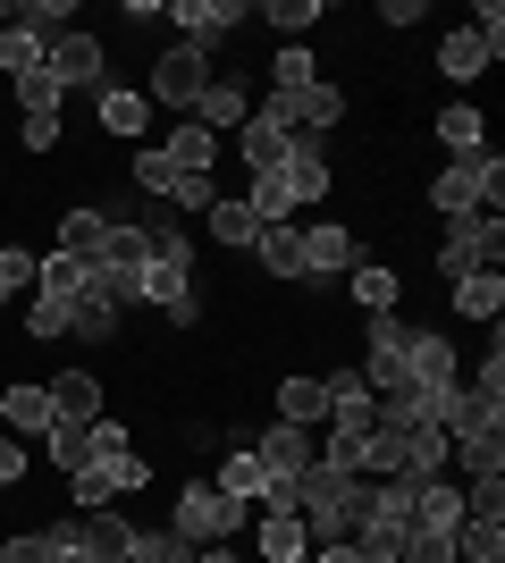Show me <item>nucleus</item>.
<instances>
[{
  "instance_id": "nucleus-54",
  "label": "nucleus",
  "mask_w": 505,
  "mask_h": 563,
  "mask_svg": "<svg viewBox=\"0 0 505 563\" xmlns=\"http://www.w3.org/2000/svg\"><path fill=\"white\" fill-rule=\"evenodd\" d=\"M194 563H244V555H237V539H219V547H202Z\"/></svg>"
},
{
  "instance_id": "nucleus-21",
  "label": "nucleus",
  "mask_w": 505,
  "mask_h": 563,
  "mask_svg": "<svg viewBox=\"0 0 505 563\" xmlns=\"http://www.w3.org/2000/svg\"><path fill=\"white\" fill-rule=\"evenodd\" d=\"M447 463H463V479H497L505 471V429H463V438H447Z\"/></svg>"
},
{
  "instance_id": "nucleus-29",
  "label": "nucleus",
  "mask_w": 505,
  "mask_h": 563,
  "mask_svg": "<svg viewBox=\"0 0 505 563\" xmlns=\"http://www.w3.org/2000/svg\"><path fill=\"white\" fill-rule=\"evenodd\" d=\"M119 320H127V311H119V303H101L94 286L68 303V336H85V345H110V336H119Z\"/></svg>"
},
{
  "instance_id": "nucleus-41",
  "label": "nucleus",
  "mask_w": 505,
  "mask_h": 563,
  "mask_svg": "<svg viewBox=\"0 0 505 563\" xmlns=\"http://www.w3.org/2000/svg\"><path fill=\"white\" fill-rule=\"evenodd\" d=\"M25 295H34V253H25V244H0V311L25 303Z\"/></svg>"
},
{
  "instance_id": "nucleus-14",
  "label": "nucleus",
  "mask_w": 505,
  "mask_h": 563,
  "mask_svg": "<svg viewBox=\"0 0 505 563\" xmlns=\"http://www.w3.org/2000/svg\"><path fill=\"white\" fill-rule=\"evenodd\" d=\"M244 118H253V85H244V76H211V93L194 101V126H211V135H237Z\"/></svg>"
},
{
  "instance_id": "nucleus-50",
  "label": "nucleus",
  "mask_w": 505,
  "mask_h": 563,
  "mask_svg": "<svg viewBox=\"0 0 505 563\" xmlns=\"http://www.w3.org/2000/svg\"><path fill=\"white\" fill-rule=\"evenodd\" d=\"M119 454H135V438H127V429L101 412V421H94V463H119Z\"/></svg>"
},
{
  "instance_id": "nucleus-6",
  "label": "nucleus",
  "mask_w": 505,
  "mask_h": 563,
  "mask_svg": "<svg viewBox=\"0 0 505 563\" xmlns=\"http://www.w3.org/2000/svg\"><path fill=\"white\" fill-rule=\"evenodd\" d=\"M43 68L59 76V93H101V85H110V51H101V34L68 25V34L43 43Z\"/></svg>"
},
{
  "instance_id": "nucleus-40",
  "label": "nucleus",
  "mask_w": 505,
  "mask_h": 563,
  "mask_svg": "<svg viewBox=\"0 0 505 563\" xmlns=\"http://www.w3.org/2000/svg\"><path fill=\"white\" fill-rule=\"evenodd\" d=\"M25 336H34V345H59V336H68V303H59V295H25Z\"/></svg>"
},
{
  "instance_id": "nucleus-36",
  "label": "nucleus",
  "mask_w": 505,
  "mask_h": 563,
  "mask_svg": "<svg viewBox=\"0 0 505 563\" xmlns=\"http://www.w3.org/2000/svg\"><path fill=\"white\" fill-rule=\"evenodd\" d=\"M329 18V0H262V25H278V43H304Z\"/></svg>"
},
{
  "instance_id": "nucleus-37",
  "label": "nucleus",
  "mask_w": 505,
  "mask_h": 563,
  "mask_svg": "<svg viewBox=\"0 0 505 563\" xmlns=\"http://www.w3.org/2000/svg\"><path fill=\"white\" fill-rule=\"evenodd\" d=\"M447 471V429H413L405 438V463H396V479H438Z\"/></svg>"
},
{
  "instance_id": "nucleus-5",
  "label": "nucleus",
  "mask_w": 505,
  "mask_h": 563,
  "mask_svg": "<svg viewBox=\"0 0 505 563\" xmlns=\"http://www.w3.org/2000/svg\"><path fill=\"white\" fill-rule=\"evenodd\" d=\"M211 93V59L202 51H186V43H168L161 59H152V85H144V101L152 110H177V118H194V101Z\"/></svg>"
},
{
  "instance_id": "nucleus-35",
  "label": "nucleus",
  "mask_w": 505,
  "mask_h": 563,
  "mask_svg": "<svg viewBox=\"0 0 505 563\" xmlns=\"http://www.w3.org/2000/svg\"><path fill=\"white\" fill-rule=\"evenodd\" d=\"M9 25H25L34 43H51V34H68V18H76V0H18V9H0Z\"/></svg>"
},
{
  "instance_id": "nucleus-52",
  "label": "nucleus",
  "mask_w": 505,
  "mask_h": 563,
  "mask_svg": "<svg viewBox=\"0 0 505 563\" xmlns=\"http://www.w3.org/2000/svg\"><path fill=\"white\" fill-rule=\"evenodd\" d=\"M168 329H202V295H177V303H161Z\"/></svg>"
},
{
  "instance_id": "nucleus-19",
  "label": "nucleus",
  "mask_w": 505,
  "mask_h": 563,
  "mask_svg": "<svg viewBox=\"0 0 505 563\" xmlns=\"http://www.w3.org/2000/svg\"><path fill=\"white\" fill-rule=\"evenodd\" d=\"M161 152H168V168H186V177H219V135L194 126V118H177V135H168Z\"/></svg>"
},
{
  "instance_id": "nucleus-55",
  "label": "nucleus",
  "mask_w": 505,
  "mask_h": 563,
  "mask_svg": "<svg viewBox=\"0 0 505 563\" xmlns=\"http://www.w3.org/2000/svg\"><path fill=\"white\" fill-rule=\"evenodd\" d=\"M312 563H362L354 547H312Z\"/></svg>"
},
{
  "instance_id": "nucleus-20",
  "label": "nucleus",
  "mask_w": 505,
  "mask_h": 563,
  "mask_svg": "<svg viewBox=\"0 0 505 563\" xmlns=\"http://www.w3.org/2000/svg\"><path fill=\"white\" fill-rule=\"evenodd\" d=\"M278 421H287V429H320V421H329V396H320L312 371H287V378H278Z\"/></svg>"
},
{
  "instance_id": "nucleus-46",
  "label": "nucleus",
  "mask_w": 505,
  "mask_h": 563,
  "mask_svg": "<svg viewBox=\"0 0 505 563\" xmlns=\"http://www.w3.org/2000/svg\"><path fill=\"white\" fill-rule=\"evenodd\" d=\"M396 563H455V547H447V530H405Z\"/></svg>"
},
{
  "instance_id": "nucleus-30",
  "label": "nucleus",
  "mask_w": 505,
  "mask_h": 563,
  "mask_svg": "<svg viewBox=\"0 0 505 563\" xmlns=\"http://www.w3.org/2000/svg\"><path fill=\"white\" fill-rule=\"evenodd\" d=\"M447 547H455V563H505V521H455Z\"/></svg>"
},
{
  "instance_id": "nucleus-34",
  "label": "nucleus",
  "mask_w": 505,
  "mask_h": 563,
  "mask_svg": "<svg viewBox=\"0 0 505 563\" xmlns=\"http://www.w3.org/2000/svg\"><path fill=\"white\" fill-rule=\"evenodd\" d=\"M43 454L59 471H85V463H94V421H51L43 429Z\"/></svg>"
},
{
  "instance_id": "nucleus-32",
  "label": "nucleus",
  "mask_w": 505,
  "mask_h": 563,
  "mask_svg": "<svg viewBox=\"0 0 505 563\" xmlns=\"http://www.w3.org/2000/svg\"><path fill=\"white\" fill-rule=\"evenodd\" d=\"M127 177H135V194H144V202H168V194H177V177H186V168H168V152H161V143H144V152L127 161Z\"/></svg>"
},
{
  "instance_id": "nucleus-38",
  "label": "nucleus",
  "mask_w": 505,
  "mask_h": 563,
  "mask_svg": "<svg viewBox=\"0 0 505 563\" xmlns=\"http://www.w3.org/2000/svg\"><path fill=\"white\" fill-rule=\"evenodd\" d=\"M304 85H320V59L304 43H278V59H270V93H304Z\"/></svg>"
},
{
  "instance_id": "nucleus-10",
  "label": "nucleus",
  "mask_w": 505,
  "mask_h": 563,
  "mask_svg": "<svg viewBox=\"0 0 505 563\" xmlns=\"http://www.w3.org/2000/svg\"><path fill=\"white\" fill-rule=\"evenodd\" d=\"M354 261H362L354 228H304V278H295V286H312V295H320V286H337Z\"/></svg>"
},
{
  "instance_id": "nucleus-27",
  "label": "nucleus",
  "mask_w": 505,
  "mask_h": 563,
  "mask_svg": "<svg viewBox=\"0 0 505 563\" xmlns=\"http://www.w3.org/2000/svg\"><path fill=\"white\" fill-rule=\"evenodd\" d=\"M253 547H262V563H287V555H312V530L295 514H262L253 521Z\"/></svg>"
},
{
  "instance_id": "nucleus-15",
  "label": "nucleus",
  "mask_w": 505,
  "mask_h": 563,
  "mask_svg": "<svg viewBox=\"0 0 505 563\" xmlns=\"http://www.w3.org/2000/svg\"><path fill=\"white\" fill-rule=\"evenodd\" d=\"M94 118H101V135H119V143H135L152 126V101L135 93V85H119V76H110V85H101L94 93Z\"/></svg>"
},
{
  "instance_id": "nucleus-8",
  "label": "nucleus",
  "mask_w": 505,
  "mask_h": 563,
  "mask_svg": "<svg viewBox=\"0 0 505 563\" xmlns=\"http://www.w3.org/2000/svg\"><path fill=\"white\" fill-rule=\"evenodd\" d=\"M278 186H287L295 211H320V202H329V186H337V177H329V143L295 126V135H287V161H278Z\"/></svg>"
},
{
  "instance_id": "nucleus-11",
  "label": "nucleus",
  "mask_w": 505,
  "mask_h": 563,
  "mask_svg": "<svg viewBox=\"0 0 505 563\" xmlns=\"http://www.w3.org/2000/svg\"><path fill=\"white\" fill-rule=\"evenodd\" d=\"M244 446H253V463L270 471V488H287L295 471L312 463V429H287V421H270V429H253Z\"/></svg>"
},
{
  "instance_id": "nucleus-2",
  "label": "nucleus",
  "mask_w": 505,
  "mask_h": 563,
  "mask_svg": "<svg viewBox=\"0 0 505 563\" xmlns=\"http://www.w3.org/2000/svg\"><path fill=\"white\" fill-rule=\"evenodd\" d=\"M144 228H135V219H119V228H110V244H101L94 261H85V286H94L101 303H119V311H144Z\"/></svg>"
},
{
  "instance_id": "nucleus-1",
  "label": "nucleus",
  "mask_w": 505,
  "mask_h": 563,
  "mask_svg": "<svg viewBox=\"0 0 505 563\" xmlns=\"http://www.w3.org/2000/svg\"><path fill=\"white\" fill-rule=\"evenodd\" d=\"M497 194H505V161H497V143H481V152H463L430 177V211L472 219V211H497Z\"/></svg>"
},
{
  "instance_id": "nucleus-3",
  "label": "nucleus",
  "mask_w": 505,
  "mask_h": 563,
  "mask_svg": "<svg viewBox=\"0 0 505 563\" xmlns=\"http://www.w3.org/2000/svg\"><path fill=\"white\" fill-rule=\"evenodd\" d=\"M244 521H253V514H244L237 496H219L211 479H186V488H177V514H168V530H177L186 547H219V539H237Z\"/></svg>"
},
{
  "instance_id": "nucleus-53",
  "label": "nucleus",
  "mask_w": 505,
  "mask_h": 563,
  "mask_svg": "<svg viewBox=\"0 0 505 563\" xmlns=\"http://www.w3.org/2000/svg\"><path fill=\"white\" fill-rule=\"evenodd\" d=\"M421 18H430L421 0H380V25H421Z\"/></svg>"
},
{
  "instance_id": "nucleus-28",
  "label": "nucleus",
  "mask_w": 505,
  "mask_h": 563,
  "mask_svg": "<svg viewBox=\"0 0 505 563\" xmlns=\"http://www.w3.org/2000/svg\"><path fill=\"white\" fill-rule=\"evenodd\" d=\"M481 68H488V51H481V34H472V25L438 34V76H447V85H472Z\"/></svg>"
},
{
  "instance_id": "nucleus-43",
  "label": "nucleus",
  "mask_w": 505,
  "mask_h": 563,
  "mask_svg": "<svg viewBox=\"0 0 505 563\" xmlns=\"http://www.w3.org/2000/svg\"><path fill=\"white\" fill-rule=\"evenodd\" d=\"M25 68H43V43H34V34H25V25H0V76H9V85H18Z\"/></svg>"
},
{
  "instance_id": "nucleus-57",
  "label": "nucleus",
  "mask_w": 505,
  "mask_h": 563,
  "mask_svg": "<svg viewBox=\"0 0 505 563\" xmlns=\"http://www.w3.org/2000/svg\"><path fill=\"white\" fill-rule=\"evenodd\" d=\"M127 563H135V555H127Z\"/></svg>"
},
{
  "instance_id": "nucleus-42",
  "label": "nucleus",
  "mask_w": 505,
  "mask_h": 563,
  "mask_svg": "<svg viewBox=\"0 0 505 563\" xmlns=\"http://www.w3.org/2000/svg\"><path fill=\"white\" fill-rule=\"evenodd\" d=\"M9 93H18V118H43V110H59V76H51V68H25Z\"/></svg>"
},
{
  "instance_id": "nucleus-49",
  "label": "nucleus",
  "mask_w": 505,
  "mask_h": 563,
  "mask_svg": "<svg viewBox=\"0 0 505 563\" xmlns=\"http://www.w3.org/2000/svg\"><path fill=\"white\" fill-rule=\"evenodd\" d=\"M18 143H25V152H59V110H43V118H18Z\"/></svg>"
},
{
  "instance_id": "nucleus-39",
  "label": "nucleus",
  "mask_w": 505,
  "mask_h": 563,
  "mask_svg": "<svg viewBox=\"0 0 505 563\" xmlns=\"http://www.w3.org/2000/svg\"><path fill=\"white\" fill-rule=\"evenodd\" d=\"M34 295H59V303H76V295H85V261H76V253L34 261Z\"/></svg>"
},
{
  "instance_id": "nucleus-9",
  "label": "nucleus",
  "mask_w": 505,
  "mask_h": 563,
  "mask_svg": "<svg viewBox=\"0 0 505 563\" xmlns=\"http://www.w3.org/2000/svg\"><path fill=\"white\" fill-rule=\"evenodd\" d=\"M161 18H168V25H186V51H202V59H211V51L228 43V34H237L253 9H237V0H168Z\"/></svg>"
},
{
  "instance_id": "nucleus-12",
  "label": "nucleus",
  "mask_w": 505,
  "mask_h": 563,
  "mask_svg": "<svg viewBox=\"0 0 505 563\" xmlns=\"http://www.w3.org/2000/svg\"><path fill=\"white\" fill-rule=\"evenodd\" d=\"M287 135H295L287 118L253 101V118H244V126H237V161L253 168V177H262V168H278V161H287Z\"/></svg>"
},
{
  "instance_id": "nucleus-24",
  "label": "nucleus",
  "mask_w": 505,
  "mask_h": 563,
  "mask_svg": "<svg viewBox=\"0 0 505 563\" xmlns=\"http://www.w3.org/2000/svg\"><path fill=\"white\" fill-rule=\"evenodd\" d=\"M127 547H135V521H127L119 505L85 514V555H94V563H127Z\"/></svg>"
},
{
  "instance_id": "nucleus-51",
  "label": "nucleus",
  "mask_w": 505,
  "mask_h": 563,
  "mask_svg": "<svg viewBox=\"0 0 505 563\" xmlns=\"http://www.w3.org/2000/svg\"><path fill=\"white\" fill-rule=\"evenodd\" d=\"M25 471H34V454L18 438H0V488H25Z\"/></svg>"
},
{
  "instance_id": "nucleus-33",
  "label": "nucleus",
  "mask_w": 505,
  "mask_h": 563,
  "mask_svg": "<svg viewBox=\"0 0 505 563\" xmlns=\"http://www.w3.org/2000/svg\"><path fill=\"white\" fill-rule=\"evenodd\" d=\"M110 228H119V219H110V211H68V219H59V253L94 261L101 244H110Z\"/></svg>"
},
{
  "instance_id": "nucleus-47",
  "label": "nucleus",
  "mask_w": 505,
  "mask_h": 563,
  "mask_svg": "<svg viewBox=\"0 0 505 563\" xmlns=\"http://www.w3.org/2000/svg\"><path fill=\"white\" fill-rule=\"evenodd\" d=\"M472 34H481L488 68H497V59H505V9H497V0H481V9H472Z\"/></svg>"
},
{
  "instance_id": "nucleus-4",
  "label": "nucleus",
  "mask_w": 505,
  "mask_h": 563,
  "mask_svg": "<svg viewBox=\"0 0 505 563\" xmlns=\"http://www.w3.org/2000/svg\"><path fill=\"white\" fill-rule=\"evenodd\" d=\"M505 261V219L497 211H472V219H447V244H438V278L455 286L472 269H497Z\"/></svg>"
},
{
  "instance_id": "nucleus-18",
  "label": "nucleus",
  "mask_w": 505,
  "mask_h": 563,
  "mask_svg": "<svg viewBox=\"0 0 505 563\" xmlns=\"http://www.w3.org/2000/svg\"><path fill=\"white\" fill-rule=\"evenodd\" d=\"M211 488L237 496L244 514H262V505H270V471L253 463V446H228V454H219V479H211Z\"/></svg>"
},
{
  "instance_id": "nucleus-7",
  "label": "nucleus",
  "mask_w": 505,
  "mask_h": 563,
  "mask_svg": "<svg viewBox=\"0 0 505 563\" xmlns=\"http://www.w3.org/2000/svg\"><path fill=\"white\" fill-rule=\"evenodd\" d=\"M152 488V454H119V463H85L68 471V496H76V514H101V505H119V496Z\"/></svg>"
},
{
  "instance_id": "nucleus-13",
  "label": "nucleus",
  "mask_w": 505,
  "mask_h": 563,
  "mask_svg": "<svg viewBox=\"0 0 505 563\" xmlns=\"http://www.w3.org/2000/svg\"><path fill=\"white\" fill-rule=\"evenodd\" d=\"M320 396H329V421H320V429H371V387H362L354 362L320 371Z\"/></svg>"
},
{
  "instance_id": "nucleus-16",
  "label": "nucleus",
  "mask_w": 505,
  "mask_h": 563,
  "mask_svg": "<svg viewBox=\"0 0 505 563\" xmlns=\"http://www.w3.org/2000/svg\"><path fill=\"white\" fill-rule=\"evenodd\" d=\"M194 228H202V244H219V253H253V235H262V219L244 211L237 194H219V202H211L202 219H194Z\"/></svg>"
},
{
  "instance_id": "nucleus-48",
  "label": "nucleus",
  "mask_w": 505,
  "mask_h": 563,
  "mask_svg": "<svg viewBox=\"0 0 505 563\" xmlns=\"http://www.w3.org/2000/svg\"><path fill=\"white\" fill-rule=\"evenodd\" d=\"M0 563H59V555H51L43 530H9V539H0Z\"/></svg>"
},
{
  "instance_id": "nucleus-22",
  "label": "nucleus",
  "mask_w": 505,
  "mask_h": 563,
  "mask_svg": "<svg viewBox=\"0 0 505 563\" xmlns=\"http://www.w3.org/2000/svg\"><path fill=\"white\" fill-rule=\"evenodd\" d=\"M345 278H354V286H345V295H354V311H362V320H380V311H396V295H405L387 261H354Z\"/></svg>"
},
{
  "instance_id": "nucleus-31",
  "label": "nucleus",
  "mask_w": 505,
  "mask_h": 563,
  "mask_svg": "<svg viewBox=\"0 0 505 563\" xmlns=\"http://www.w3.org/2000/svg\"><path fill=\"white\" fill-rule=\"evenodd\" d=\"M438 143L463 161V152H481V143H488V118L472 110V101H447V110H438Z\"/></svg>"
},
{
  "instance_id": "nucleus-44",
  "label": "nucleus",
  "mask_w": 505,
  "mask_h": 563,
  "mask_svg": "<svg viewBox=\"0 0 505 563\" xmlns=\"http://www.w3.org/2000/svg\"><path fill=\"white\" fill-rule=\"evenodd\" d=\"M127 555H135V563H194L202 547H186L177 530H135V547H127Z\"/></svg>"
},
{
  "instance_id": "nucleus-23",
  "label": "nucleus",
  "mask_w": 505,
  "mask_h": 563,
  "mask_svg": "<svg viewBox=\"0 0 505 563\" xmlns=\"http://www.w3.org/2000/svg\"><path fill=\"white\" fill-rule=\"evenodd\" d=\"M253 261H262L278 286H295V278H304V228H262V235H253Z\"/></svg>"
},
{
  "instance_id": "nucleus-45",
  "label": "nucleus",
  "mask_w": 505,
  "mask_h": 563,
  "mask_svg": "<svg viewBox=\"0 0 505 563\" xmlns=\"http://www.w3.org/2000/svg\"><path fill=\"white\" fill-rule=\"evenodd\" d=\"M463 521H505V471L497 479H463Z\"/></svg>"
},
{
  "instance_id": "nucleus-26",
  "label": "nucleus",
  "mask_w": 505,
  "mask_h": 563,
  "mask_svg": "<svg viewBox=\"0 0 505 563\" xmlns=\"http://www.w3.org/2000/svg\"><path fill=\"white\" fill-rule=\"evenodd\" d=\"M51 412H59V421H101V378L94 371H59L51 378Z\"/></svg>"
},
{
  "instance_id": "nucleus-56",
  "label": "nucleus",
  "mask_w": 505,
  "mask_h": 563,
  "mask_svg": "<svg viewBox=\"0 0 505 563\" xmlns=\"http://www.w3.org/2000/svg\"><path fill=\"white\" fill-rule=\"evenodd\" d=\"M287 563H312V555H287Z\"/></svg>"
},
{
  "instance_id": "nucleus-25",
  "label": "nucleus",
  "mask_w": 505,
  "mask_h": 563,
  "mask_svg": "<svg viewBox=\"0 0 505 563\" xmlns=\"http://www.w3.org/2000/svg\"><path fill=\"white\" fill-rule=\"evenodd\" d=\"M455 311L497 329V320H505V269H472V278H455Z\"/></svg>"
},
{
  "instance_id": "nucleus-17",
  "label": "nucleus",
  "mask_w": 505,
  "mask_h": 563,
  "mask_svg": "<svg viewBox=\"0 0 505 563\" xmlns=\"http://www.w3.org/2000/svg\"><path fill=\"white\" fill-rule=\"evenodd\" d=\"M51 421H59V412H51V387H25V378L0 387V438H9V429H18V438H43Z\"/></svg>"
}]
</instances>
